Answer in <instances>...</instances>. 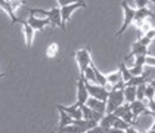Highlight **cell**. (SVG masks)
Here are the masks:
<instances>
[{
	"instance_id": "30bf717a",
	"label": "cell",
	"mask_w": 155,
	"mask_h": 133,
	"mask_svg": "<svg viewBox=\"0 0 155 133\" xmlns=\"http://www.w3.org/2000/svg\"><path fill=\"white\" fill-rule=\"evenodd\" d=\"M84 105L89 107L90 109H93V111H96V112H99V114H102V115H105V111H107V102H101V101H97V99L89 98L87 102H86Z\"/></svg>"
},
{
	"instance_id": "603a6c76",
	"label": "cell",
	"mask_w": 155,
	"mask_h": 133,
	"mask_svg": "<svg viewBox=\"0 0 155 133\" xmlns=\"http://www.w3.org/2000/svg\"><path fill=\"white\" fill-rule=\"evenodd\" d=\"M112 127L114 129H118V130H123V132H126L129 127H131L130 124H127L126 121H123L121 118H115V121H114V124H112Z\"/></svg>"
},
{
	"instance_id": "6da1fadb",
	"label": "cell",
	"mask_w": 155,
	"mask_h": 133,
	"mask_svg": "<svg viewBox=\"0 0 155 133\" xmlns=\"http://www.w3.org/2000/svg\"><path fill=\"white\" fill-rule=\"evenodd\" d=\"M124 102V93H123V89L118 90H109L108 93V99H107V111L105 114H112L115 109L121 107Z\"/></svg>"
},
{
	"instance_id": "2e32d148",
	"label": "cell",
	"mask_w": 155,
	"mask_h": 133,
	"mask_svg": "<svg viewBox=\"0 0 155 133\" xmlns=\"http://www.w3.org/2000/svg\"><path fill=\"white\" fill-rule=\"evenodd\" d=\"M0 8L9 15V18H11V24H16V22L19 21V18L15 16V11H13L12 6H11V2H8V0H0Z\"/></svg>"
},
{
	"instance_id": "e0dca14e",
	"label": "cell",
	"mask_w": 155,
	"mask_h": 133,
	"mask_svg": "<svg viewBox=\"0 0 155 133\" xmlns=\"http://www.w3.org/2000/svg\"><path fill=\"white\" fill-rule=\"evenodd\" d=\"M123 93H124V102L126 104H131L136 101V87H129L126 86L123 89Z\"/></svg>"
},
{
	"instance_id": "d4e9b609",
	"label": "cell",
	"mask_w": 155,
	"mask_h": 133,
	"mask_svg": "<svg viewBox=\"0 0 155 133\" xmlns=\"http://www.w3.org/2000/svg\"><path fill=\"white\" fill-rule=\"evenodd\" d=\"M58 50H59L58 45H56V43H52V45L48 48V50H46L48 58H55V56H56V53H58Z\"/></svg>"
},
{
	"instance_id": "277c9868",
	"label": "cell",
	"mask_w": 155,
	"mask_h": 133,
	"mask_svg": "<svg viewBox=\"0 0 155 133\" xmlns=\"http://www.w3.org/2000/svg\"><path fill=\"white\" fill-rule=\"evenodd\" d=\"M75 61H77V64H78V68H80V77H81L83 73L86 71V68L92 65L90 50H89L87 48L77 50V52H75Z\"/></svg>"
},
{
	"instance_id": "9c48e42d",
	"label": "cell",
	"mask_w": 155,
	"mask_h": 133,
	"mask_svg": "<svg viewBox=\"0 0 155 133\" xmlns=\"http://www.w3.org/2000/svg\"><path fill=\"white\" fill-rule=\"evenodd\" d=\"M129 105H130V111H131V114H133V120L134 121L137 120V117L142 115V114L151 115V111H148L146 107H145V104L140 102V101H134V102H131V104H129Z\"/></svg>"
},
{
	"instance_id": "ac0fdd59",
	"label": "cell",
	"mask_w": 155,
	"mask_h": 133,
	"mask_svg": "<svg viewBox=\"0 0 155 133\" xmlns=\"http://www.w3.org/2000/svg\"><path fill=\"white\" fill-rule=\"evenodd\" d=\"M146 81H148V73H143L139 77H133L129 83H126V86H129V87H137V86L143 85Z\"/></svg>"
},
{
	"instance_id": "4316f807",
	"label": "cell",
	"mask_w": 155,
	"mask_h": 133,
	"mask_svg": "<svg viewBox=\"0 0 155 133\" xmlns=\"http://www.w3.org/2000/svg\"><path fill=\"white\" fill-rule=\"evenodd\" d=\"M151 42H152V40H151V38H149V37H146V36L140 37V38H139V40H137V43H139V45H140V46H143V48H148V46H149V45H151Z\"/></svg>"
},
{
	"instance_id": "d590c367",
	"label": "cell",
	"mask_w": 155,
	"mask_h": 133,
	"mask_svg": "<svg viewBox=\"0 0 155 133\" xmlns=\"http://www.w3.org/2000/svg\"><path fill=\"white\" fill-rule=\"evenodd\" d=\"M154 30H155V28H154Z\"/></svg>"
},
{
	"instance_id": "ba28073f",
	"label": "cell",
	"mask_w": 155,
	"mask_h": 133,
	"mask_svg": "<svg viewBox=\"0 0 155 133\" xmlns=\"http://www.w3.org/2000/svg\"><path fill=\"white\" fill-rule=\"evenodd\" d=\"M58 111H64L65 114H68L72 120H81L83 115H81V109L77 104H74L71 107H64V105H56Z\"/></svg>"
},
{
	"instance_id": "5b68a950",
	"label": "cell",
	"mask_w": 155,
	"mask_h": 133,
	"mask_svg": "<svg viewBox=\"0 0 155 133\" xmlns=\"http://www.w3.org/2000/svg\"><path fill=\"white\" fill-rule=\"evenodd\" d=\"M121 6H123V11H124V21H123V25H121V28H120L118 31H117V36H121L126 30H127V27L133 22V18H134V9L129 6V3L127 2H121Z\"/></svg>"
},
{
	"instance_id": "7a4b0ae2",
	"label": "cell",
	"mask_w": 155,
	"mask_h": 133,
	"mask_svg": "<svg viewBox=\"0 0 155 133\" xmlns=\"http://www.w3.org/2000/svg\"><path fill=\"white\" fill-rule=\"evenodd\" d=\"M84 86L87 89V93H89V98H93V99H97L101 102H107L108 99V90L107 87H102V86H97V85H92V83H87L84 81Z\"/></svg>"
},
{
	"instance_id": "8fae6325",
	"label": "cell",
	"mask_w": 155,
	"mask_h": 133,
	"mask_svg": "<svg viewBox=\"0 0 155 133\" xmlns=\"http://www.w3.org/2000/svg\"><path fill=\"white\" fill-rule=\"evenodd\" d=\"M80 109H81L83 120H90V121H96V123H99L101 118L104 117L102 114H99V112H96V111H93V109H90L89 107H86V105H81Z\"/></svg>"
},
{
	"instance_id": "44dd1931",
	"label": "cell",
	"mask_w": 155,
	"mask_h": 133,
	"mask_svg": "<svg viewBox=\"0 0 155 133\" xmlns=\"http://www.w3.org/2000/svg\"><path fill=\"white\" fill-rule=\"evenodd\" d=\"M59 115H61V118H59V124H58V127L56 129H62V127H65V126H70V124H72V118L68 115V114H65L64 111H59Z\"/></svg>"
},
{
	"instance_id": "5bb4252c",
	"label": "cell",
	"mask_w": 155,
	"mask_h": 133,
	"mask_svg": "<svg viewBox=\"0 0 155 133\" xmlns=\"http://www.w3.org/2000/svg\"><path fill=\"white\" fill-rule=\"evenodd\" d=\"M18 22H19V24H22V27H24V34H25V42H27V48L31 49L33 38H34V30L25 22V19H19Z\"/></svg>"
},
{
	"instance_id": "4fadbf2b",
	"label": "cell",
	"mask_w": 155,
	"mask_h": 133,
	"mask_svg": "<svg viewBox=\"0 0 155 133\" xmlns=\"http://www.w3.org/2000/svg\"><path fill=\"white\" fill-rule=\"evenodd\" d=\"M148 55H151L149 53V50H148V48H143V46H140L137 42H134L133 45H131V53L126 58V59H129V58H131V56H148Z\"/></svg>"
},
{
	"instance_id": "f1b7e54d",
	"label": "cell",
	"mask_w": 155,
	"mask_h": 133,
	"mask_svg": "<svg viewBox=\"0 0 155 133\" xmlns=\"http://www.w3.org/2000/svg\"><path fill=\"white\" fill-rule=\"evenodd\" d=\"M145 65H152V67H155V58L154 56L148 55V56L145 58Z\"/></svg>"
},
{
	"instance_id": "83f0119b",
	"label": "cell",
	"mask_w": 155,
	"mask_h": 133,
	"mask_svg": "<svg viewBox=\"0 0 155 133\" xmlns=\"http://www.w3.org/2000/svg\"><path fill=\"white\" fill-rule=\"evenodd\" d=\"M145 58L146 56H136V61H134L133 67H143L145 65Z\"/></svg>"
},
{
	"instance_id": "836d02e7",
	"label": "cell",
	"mask_w": 155,
	"mask_h": 133,
	"mask_svg": "<svg viewBox=\"0 0 155 133\" xmlns=\"http://www.w3.org/2000/svg\"><path fill=\"white\" fill-rule=\"evenodd\" d=\"M146 133H155V117H154V126H152V127H151Z\"/></svg>"
},
{
	"instance_id": "3957f363",
	"label": "cell",
	"mask_w": 155,
	"mask_h": 133,
	"mask_svg": "<svg viewBox=\"0 0 155 133\" xmlns=\"http://www.w3.org/2000/svg\"><path fill=\"white\" fill-rule=\"evenodd\" d=\"M86 6V2H74L71 5H68V6H64V8H59L61 11V30H65V27H67V22H68V19H70V16L72 15V12L75 11V9H78V8H84Z\"/></svg>"
},
{
	"instance_id": "7c38bea8",
	"label": "cell",
	"mask_w": 155,
	"mask_h": 133,
	"mask_svg": "<svg viewBox=\"0 0 155 133\" xmlns=\"http://www.w3.org/2000/svg\"><path fill=\"white\" fill-rule=\"evenodd\" d=\"M151 16H154V13L151 12L148 8H143V9H137V11L134 12V18H133V21H134L136 25L140 28V25L145 22V19H146V18H151Z\"/></svg>"
},
{
	"instance_id": "4dcf8cb0",
	"label": "cell",
	"mask_w": 155,
	"mask_h": 133,
	"mask_svg": "<svg viewBox=\"0 0 155 133\" xmlns=\"http://www.w3.org/2000/svg\"><path fill=\"white\" fill-rule=\"evenodd\" d=\"M21 5H22V2H19V0H18V2H11V6H12L13 11H15L18 6H21Z\"/></svg>"
},
{
	"instance_id": "d6986e66",
	"label": "cell",
	"mask_w": 155,
	"mask_h": 133,
	"mask_svg": "<svg viewBox=\"0 0 155 133\" xmlns=\"http://www.w3.org/2000/svg\"><path fill=\"white\" fill-rule=\"evenodd\" d=\"M92 68H93V73H95V78H96V85L102 86V87H107V77L101 73L95 65L92 64Z\"/></svg>"
},
{
	"instance_id": "7402d4cb",
	"label": "cell",
	"mask_w": 155,
	"mask_h": 133,
	"mask_svg": "<svg viewBox=\"0 0 155 133\" xmlns=\"http://www.w3.org/2000/svg\"><path fill=\"white\" fill-rule=\"evenodd\" d=\"M120 73H121V78H123V81H124V85L126 83H129L131 78H133V75L129 73V68L126 67V64H120Z\"/></svg>"
},
{
	"instance_id": "e575fe53",
	"label": "cell",
	"mask_w": 155,
	"mask_h": 133,
	"mask_svg": "<svg viewBox=\"0 0 155 133\" xmlns=\"http://www.w3.org/2000/svg\"><path fill=\"white\" fill-rule=\"evenodd\" d=\"M148 85H149V86H151V87H152V89L155 90V80H149V83H148Z\"/></svg>"
},
{
	"instance_id": "484cf974",
	"label": "cell",
	"mask_w": 155,
	"mask_h": 133,
	"mask_svg": "<svg viewBox=\"0 0 155 133\" xmlns=\"http://www.w3.org/2000/svg\"><path fill=\"white\" fill-rule=\"evenodd\" d=\"M155 96V90L151 87V86L146 83V89H145V98L148 99V101H152Z\"/></svg>"
},
{
	"instance_id": "9a60e30c",
	"label": "cell",
	"mask_w": 155,
	"mask_h": 133,
	"mask_svg": "<svg viewBox=\"0 0 155 133\" xmlns=\"http://www.w3.org/2000/svg\"><path fill=\"white\" fill-rule=\"evenodd\" d=\"M114 121H115V115L114 114H105L102 118H101V121L97 123V126L104 130V132L107 133L111 127H112V124H114Z\"/></svg>"
},
{
	"instance_id": "8992f818",
	"label": "cell",
	"mask_w": 155,
	"mask_h": 133,
	"mask_svg": "<svg viewBox=\"0 0 155 133\" xmlns=\"http://www.w3.org/2000/svg\"><path fill=\"white\" fill-rule=\"evenodd\" d=\"M87 99H89V93H87V89L84 86L83 77H80L78 81H77V102L75 104L78 107H81V105H84L87 102Z\"/></svg>"
},
{
	"instance_id": "cb8c5ba5",
	"label": "cell",
	"mask_w": 155,
	"mask_h": 133,
	"mask_svg": "<svg viewBox=\"0 0 155 133\" xmlns=\"http://www.w3.org/2000/svg\"><path fill=\"white\" fill-rule=\"evenodd\" d=\"M145 89H146V83H143V85L136 87V101L143 102V99H145Z\"/></svg>"
},
{
	"instance_id": "52a82bcc",
	"label": "cell",
	"mask_w": 155,
	"mask_h": 133,
	"mask_svg": "<svg viewBox=\"0 0 155 133\" xmlns=\"http://www.w3.org/2000/svg\"><path fill=\"white\" fill-rule=\"evenodd\" d=\"M25 22L30 25L34 31H36V30L41 31L46 25H52L50 24V21L46 19V18H38V16H33V15H30V16H28V19H25Z\"/></svg>"
},
{
	"instance_id": "1f68e13d",
	"label": "cell",
	"mask_w": 155,
	"mask_h": 133,
	"mask_svg": "<svg viewBox=\"0 0 155 133\" xmlns=\"http://www.w3.org/2000/svg\"><path fill=\"white\" fill-rule=\"evenodd\" d=\"M107 133H126V132H123V130H118V129H114V127H111V129H109Z\"/></svg>"
},
{
	"instance_id": "f546056e",
	"label": "cell",
	"mask_w": 155,
	"mask_h": 133,
	"mask_svg": "<svg viewBox=\"0 0 155 133\" xmlns=\"http://www.w3.org/2000/svg\"><path fill=\"white\" fill-rule=\"evenodd\" d=\"M148 3H149L148 0H137L136 2V6H137V9H143V8H146Z\"/></svg>"
},
{
	"instance_id": "ffe728a7",
	"label": "cell",
	"mask_w": 155,
	"mask_h": 133,
	"mask_svg": "<svg viewBox=\"0 0 155 133\" xmlns=\"http://www.w3.org/2000/svg\"><path fill=\"white\" fill-rule=\"evenodd\" d=\"M120 81H123L121 73H120V71H115V73H111L109 75H107V85H111V87L115 86V85H118Z\"/></svg>"
},
{
	"instance_id": "d6a6232c",
	"label": "cell",
	"mask_w": 155,
	"mask_h": 133,
	"mask_svg": "<svg viewBox=\"0 0 155 133\" xmlns=\"http://www.w3.org/2000/svg\"><path fill=\"white\" fill-rule=\"evenodd\" d=\"M126 133H140V132H137L136 129H133V127H129L127 130H126Z\"/></svg>"
}]
</instances>
